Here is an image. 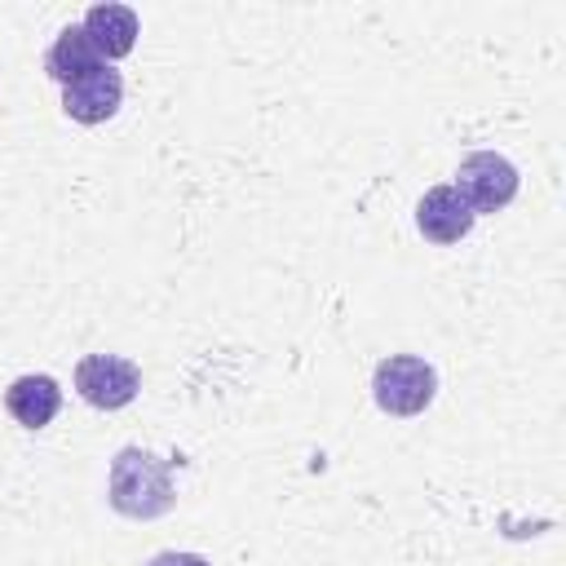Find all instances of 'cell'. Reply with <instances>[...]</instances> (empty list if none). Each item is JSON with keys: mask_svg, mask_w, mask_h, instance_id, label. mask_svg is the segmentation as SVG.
<instances>
[{"mask_svg": "<svg viewBox=\"0 0 566 566\" xmlns=\"http://www.w3.org/2000/svg\"><path fill=\"white\" fill-rule=\"evenodd\" d=\"M455 190L473 208V217L478 212H500L517 195V168L495 150H473L455 168Z\"/></svg>", "mask_w": 566, "mask_h": 566, "instance_id": "cell-3", "label": "cell"}, {"mask_svg": "<svg viewBox=\"0 0 566 566\" xmlns=\"http://www.w3.org/2000/svg\"><path fill=\"white\" fill-rule=\"evenodd\" d=\"M80 27H84L88 44L97 49V57H128L137 44V13L128 4H115V0L93 4Z\"/></svg>", "mask_w": 566, "mask_h": 566, "instance_id": "cell-7", "label": "cell"}, {"mask_svg": "<svg viewBox=\"0 0 566 566\" xmlns=\"http://www.w3.org/2000/svg\"><path fill=\"white\" fill-rule=\"evenodd\" d=\"M119 97H124L119 71L97 66V71H88V75H80V80H71L62 88V111L71 119H80V124H102V119H111L119 111Z\"/></svg>", "mask_w": 566, "mask_h": 566, "instance_id": "cell-5", "label": "cell"}, {"mask_svg": "<svg viewBox=\"0 0 566 566\" xmlns=\"http://www.w3.org/2000/svg\"><path fill=\"white\" fill-rule=\"evenodd\" d=\"M146 566H212V562L199 553H155Z\"/></svg>", "mask_w": 566, "mask_h": 566, "instance_id": "cell-10", "label": "cell"}, {"mask_svg": "<svg viewBox=\"0 0 566 566\" xmlns=\"http://www.w3.org/2000/svg\"><path fill=\"white\" fill-rule=\"evenodd\" d=\"M4 407H9V416L22 424V429H44L53 416H57V407H62V389H57V380L53 376H18L9 389H4Z\"/></svg>", "mask_w": 566, "mask_h": 566, "instance_id": "cell-8", "label": "cell"}, {"mask_svg": "<svg viewBox=\"0 0 566 566\" xmlns=\"http://www.w3.org/2000/svg\"><path fill=\"white\" fill-rule=\"evenodd\" d=\"M75 389L84 402H93L102 411H119L137 398L142 371H137V363H128L119 354H88L75 363Z\"/></svg>", "mask_w": 566, "mask_h": 566, "instance_id": "cell-4", "label": "cell"}, {"mask_svg": "<svg viewBox=\"0 0 566 566\" xmlns=\"http://www.w3.org/2000/svg\"><path fill=\"white\" fill-rule=\"evenodd\" d=\"M371 394L376 407L389 416H420L438 394V371L416 354H389L376 363Z\"/></svg>", "mask_w": 566, "mask_h": 566, "instance_id": "cell-2", "label": "cell"}, {"mask_svg": "<svg viewBox=\"0 0 566 566\" xmlns=\"http://www.w3.org/2000/svg\"><path fill=\"white\" fill-rule=\"evenodd\" d=\"M416 226L429 243H460L473 230V208L460 199L455 186H433L416 203Z\"/></svg>", "mask_w": 566, "mask_h": 566, "instance_id": "cell-6", "label": "cell"}, {"mask_svg": "<svg viewBox=\"0 0 566 566\" xmlns=\"http://www.w3.org/2000/svg\"><path fill=\"white\" fill-rule=\"evenodd\" d=\"M97 66H106L102 57H97V49L88 44V35H84V27H66L53 44H49V53H44V71L66 88L71 80H80V75H88V71H97Z\"/></svg>", "mask_w": 566, "mask_h": 566, "instance_id": "cell-9", "label": "cell"}, {"mask_svg": "<svg viewBox=\"0 0 566 566\" xmlns=\"http://www.w3.org/2000/svg\"><path fill=\"white\" fill-rule=\"evenodd\" d=\"M111 509L133 517V522H150L164 517L177 504L172 491V460H159L155 451L142 447H124L111 460Z\"/></svg>", "mask_w": 566, "mask_h": 566, "instance_id": "cell-1", "label": "cell"}]
</instances>
